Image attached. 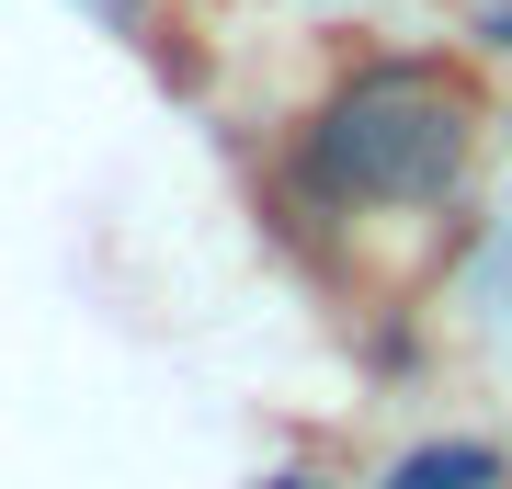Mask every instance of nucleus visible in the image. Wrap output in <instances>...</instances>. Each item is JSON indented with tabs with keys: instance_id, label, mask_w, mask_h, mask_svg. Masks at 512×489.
Returning a JSON list of instances; mask_svg holds the SVG:
<instances>
[{
	"instance_id": "1",
	"label": "nucleus",
	"mask_w": 512,
	"mask_h": 489,
	"mask_svg": "<svg viewBox=\"0 0 512 489\" xmlns=\"http://www.w3.org/2000/svg\"><path fill=\"white\" fill-rule=\"evenodd\" d=\"M467 91L433 69H365L330 91L319 114V171L365 205H433L444 182L467 171Z\"/></svg>"
},
{
	"instance_id": "2",
	"label": "nucleus",
	"mask_w": 512,
	"mask_h": 489,
	"mask_svg": "<svg viewBox=\"0 0 512 489\" xmlns=\"http://www.w3.org/2000/svg\"><path fill=\"white\" fill-rule=\"evenodd\" d=\"M490 478H501L490 444H433V455H410V467H387L376 489H490Z\"/></svg>"
}]
</instances>
